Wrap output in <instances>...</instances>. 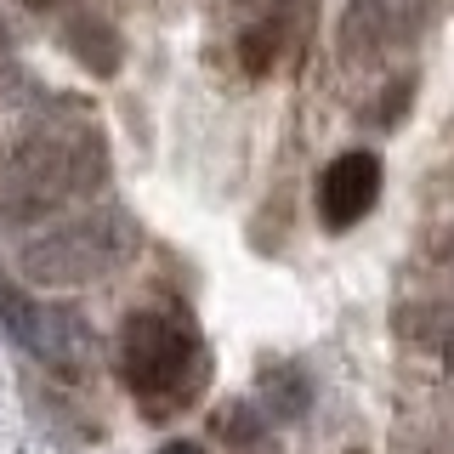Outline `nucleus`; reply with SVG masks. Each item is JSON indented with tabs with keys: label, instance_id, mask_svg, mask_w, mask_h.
Here are the masks:
<instances>
[{
	"label": "nucleus",
	"instance_id": "6",
	"mask_svg": "<svg viewBox=\"0 0 454 454\" xmlns=\"http://www.w3.org/2000/svg\"><path fill=\"white\" fill-rule=\"evenodd\" d=\"M380 199V160L369 148H347L335 153L330 165H324L318 176V216L335 227V233H347L352 222H364L369 210H375Z\"/></svg>",
	"mask_w": 454,
	"mask_h": 454
},
{
	"label": "nucleus",
	"instance_id": "10",
	"mask_svg": "<svg viewBox=\"0 0 454 454\" xmlns=\"http://www.w3.org/2000/svg\"><path fill=\"white\" fill-rule=\"evenodd\" d=\"M222 437H233V443H255V437H262V426H255V415H250V403H233L222 415Z\"/></svg>",
	"mask_w": 454,
	"mask_h": 454
},
{
	"label": "nucleus",
	"instance_id": "4",
	"mask_svg": "<svg viewBox=\"0 0 454 454\" xmlns=\"http://www.w3.org/2000/svg\"><path fill=\"white\" fill-rule=\"evenodd\" d=\"M0 330H6L35 364H46L63 380H85L97 369V335L85 324V312L35 301L18 284H0Z\"/></svg>",
	"mask_w": 454,
	"mask_h": 454
},
{
	"label": "nucleus",
	"instance_id": "8",
	"mask_svg": "<svg viewBox=\"0 0 454 454\" xmlns=\"http://www.w3.org/2000/svg\"><path fill=\"white\" fill-rule=\"evenodd\" d=\"M262 392H267V415H278V420H301V409H307V375L295 364H273V369H262Z\"/></svg>",
	"mask_w": 454,
	"mask_h": 454
},
{
	"label": "nucleus",
	"instance_id": "5",
	"mask_svg": "<svg viewBox=\"0 0 454 454\" xmlns=\"http://www.w3.org/2000/svg\"><path fill=\"white\" fill-rule=\"evenodd\" d=\"M426 18V0H347L340 12V57L347 63H375L397 40H409Z\"/></svg>",
	"mask_w": 454,
	"mask_h": 454
},
{
	"label": "nucleus",
	"instance_id": "3",
	"mask_svg": "<svg viewBox=\"0 0 454 454\" xmlns=\"http://www.w3.org/2000/svg\"><path fill=\"white\" fill-rule=\"evenodd\" d=\"M137 250H142L137 216L120 205H103V210H85L74 222H57L51 233L28 239L18 250V267H23L28 284L68 290V284H97V278L120 273Z\"/></svg>",
	"mask_w": 454,
	"mask_h": 454
},
{
	"label": "nucleus",
	"instance_id": "14",
	"mask_svg": "<svg viewBox=\"0 0 454 454\" xmlns=\"http://www.w3.org/2000/svg\"><path fill=\"white\" fill-rule=\"evenodd\" d=\"M449 262H454V239H449Z\"/></svg>",
	"mask_w": 454,
	"mask_h": 454
},
{
	"label": "nucleus",
	"instance_id": "12",
	"mask_svg": "<svg viewBox=\"0 0 454 454\" xmlns=\"http://www.w3.org/2000/svg\"><path fill=\"white\" fill-rule=\"evenodd\" d=\"M443 358L454 364V324H449V335H443Z\"/></svg>",
	"mask_w": 454,
	"mask_h": 454
},
{
	"label": "nucleus",
	"instance_id": "11",
	"mask_svg": "<svg viewBox=\"0 0 454 454\" xmlns=\"http://www.w3.org/2000/svg\"><path fill=\"white\" fill-rule=\"evenodd\" d=\"M160 454H205V449H199V443H165Z\"/></svg>",
	"mask_w": 454,
	"mask_h": 454
},
{
	"label": "nucleus",
	"instance_id": "7",
	"mask_svg": "<svg viewBox=\"0 0 454 454\" xmlns=\"http://www.w3.org/2000/svg\"><path fill=\"white\" fill-rule=\"evenodd\" d=\"M63 46H68V57H74L80 68H91L97 80H108V74H120V68H125L120 28H114L108 18H97V12H74V18L63 23Z\"/></svg>",
	"mask_w": 454,
	"mask_h": 454
},
{
	"label": "nucleus",
	"instance_id": "1",
	"mask_svg": "<svg viewBox=\"0 0 454 454\" xmlns=\"http://www.w3.org/2000/svg\"><path fill=\"white\" fill-rule=\"evenodd\" d=\"M108 142L97 125H28L0 160V216L35 227L108 182Z\"/></svg>",
	"mask_w": 454,
	"mask_h": 454
},
{
	"label": "nucleus",
	"instance_id": "13",
	"mask_svg": "<svg viewBox=\"0 0 454 454\" xmlns=\"http://www.w3.org/2000/svg\"><path fill=\"white\" fill-rule=\"evenodd\" d=\"M23 6H28V12H46V6H57V0H23Z\"/></svg>",
	"mask_w": 454,
	"mask_h": 454
},
{
	"label": "nucleus",
	"instance_id": "9",
	"mask_svg": "<svg viewBox=\"0 0 454 454\" xmlns=\"http://www.w3.org/2000/svg\"><path fill=\"white\" fill-rule=\"evenodd\" d=\"M239 46H245V68H250V74H267V68H273V57H278V28L262 23V28H250Z\"/></svg>",
	"mask_w": 454,
	"mask_h": 454
},
{
	"label": "nucleus",
	"instance_id": "2",
	"mask_svg": "<svg viewBox=\"0 0 454 454\" xmlns=\"http://www.w3.org/2000/svg\"><path fill=\"white\" fill-rule=\"evenodd\" d=\"M120 380L153 420L193 403L210 380V347L188 318L170 312H131L120 330Z\"/></svg>",
	"mask_w": 454,
	"mask_h": 454
}]
</instances>
